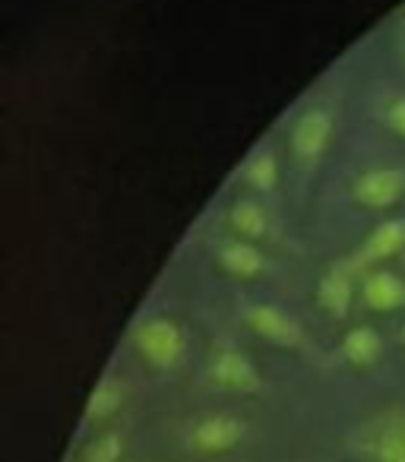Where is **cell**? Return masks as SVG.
I'll use <instances>...</instances> for the list:
<instances>
[{"label": "cell", "mask_w": 405, "mask_h": 462, "mask_svg": "<svg viewBox=\"0 0 405 462\" xmlns=\"http://www.w3.org/2000/svg\"><path fill=\"white\" fill-rule=\"evenodd\" d=\"M124 456V437L117 430L98 434L89 447L83 449V462H121Z\"/></svg>", "instance_id": "15"}, {"label": "cell", "mask_w": 405, "mask_h": 462, "mask_svg": "<svg viewBox=\"0 0 405 462\" xmlns=\"http://www.w3.org/2000/svg\"><path fill=\"white\" fill-rule=\"evenodd\" d=\"M380 352H383V342H380L377 329H371V327L348 329L345 339H342V358H345L348 365H354V367L373 365V361L380 358Z\"/></svg>", "instance_id": "11"}, {"label": "cell", "mask_w": 405, "mask_h": 462, "mask_svg": "<svg viewBox=\"0 0 405 462\" xmlns=\"http://www.w3.org/2000/svg\"><path fill=\"white\" fill-rule=\"evenodd\" d=\"M364 301L371 310H380V314H390V310L405 308V282L392 273H371L364 279Z\"/></svg>", "instance_id": "10"}, {"label": "cell", "mask_w": 405, "mask_h": 462, "mask_svg": "<svg viewBox=\"0 0 405 462\" xmlns=\"http://www.w3.org/2000/svg\"><path fill=\"white\" fill-rule=\"evenodd\" d=\"M133 346L149 365L161 367V371L180 365V358H184V352H187L184 329H180L178 323L168 320V317L143 320L140 327L133 329Z\"/></svg>", "instance_id": "1"}, {"label": "cell", "mask_w": 405, "mask_h": 462, "mask_svg": "<svg viewBox=\"0 0 405 462\" xmlns=\"http://www.w3.org/2000/svg\"><path fill=\"white\" fill-rule=\"evenodd\" d=\"M405 193V171L402 168H373L364 171L352 187V197L364 209H390Z\"/></svg>", "instance_id": "5"}, {"label": "cell", "mask_w": 405, "mask_h": 462, "mask_svg": "<svg viewBox=\"0 0 405 462\" xmlns=\"http://www.w3.org/2000/svg\"><path fill=\"white\" fill-rule=\"evenodd\" d=\"M402 247H405V218H386L377 228H371V235L364 238V245L358 251V266L396 257Z\"/></svg>", "instance_id": "7"}, {"label": "cell", "mask_w": 405, "mask_h": 462, "mask_svg": "<svg viewBox=\"0 0 405 462\" xmlns=\"http://www.w3.org/2000/svg\"><path fill=\"white\" fill-rule=\"evenodd\" d=\"M373 456L377 462H405V437L402 428L399 430H383L373 443Z\"/></svg>", "instance_id": "16"}, {"label": "cell", "mask_w": 405, "mask_h": 462, "mask_svg": "<svg viewBox=\"0 0 405 462\" xmlns=\"http://www.w3.org/2000/svg\"><path fill=\"white\" fill-rule=\"evenodd\" d=\"M124 402V386L115 377H102L96 383V390L89 393V402H86V421H105L111 418Z\"/></svg>", "instance_id": "12"}, {"label": "cell", "mask_w": 405, "mask_h": 462, "mask_svg": "<svg viewBox=\"0 0 405 462\" xmlns=\"http://www.w3.org/2000/svg\"><path fill=\"white\" fill-rule=\"evenodd\" d=\"M241 178H244L247 187H253V190H272L279 180V162L276 155L270 152V149H260V152H253L251 159L244 162V168H241Z\"/></svg>", "instance_id": "14"}, {"label": "cell", "mask_w": 405, "mask_h": 462, "mask_svg": "<svg viewBox=\"0 0 405 462\" xmlns=\"http://www.w3.org/2000/svg\"><path fill=\"white\" fill-rule=\"evenodd\" d=\"M216 257H219V266H222V270L232 273V276H238V279H253V276H260V273H263V266H266L263 254H260L257 247H253L247 238H241V241H226V245H219Z\"/></svg>", "instance_id": "9"}, {"label": "cell", "mask_w": 405, "mask_h": 462, "mask_svg": "<svg viewBox=\"0 0 405 462\" xmlns=\"http://www.w3.org/2000/svg\"><path fill=\"white\" fill-rule=\"evenodd\" d=\"M402 437H405V424H402Z\"/></svg>", "instance_id": "19"}, {"label": "cell", "mask_w": 405, "mask_h": 462, "mask_svg": "<svg viewBox=\"0 0 405 462\" xmlns=\"http://www.w3.org/2000/svg\"><path fill=\"white\" fill-rule=\"evenodd\" d=\"M241 317H244V323L260 336V339L272 342V346L298 348L304 339L295 317L285 314V310L276 308V304H247V308L241 310Z\"/></svg>", "instance_id": "2"}, {"label": "cell", "mask_w": 405, "mask_h": 462, "mask_svg": "<svg viewBox=\"0 0 405 462\" xmlns=\"http://www.w3.org/2000/svg\"><path fill=\"white\" fill-rule=\"evenodd\" d=\"M209 380H213L219 390H228V393H253L260 390L263 377L260 371L253 367V361L247 358L244 352H235V348H226L213 358L209 365Z\"/></svg>", "instance_id": "6"}, {"label": "cell", "mask_w": 405, "mask_h": 462, "mask_svg": "<svg viewBox=\"0 0 405 462\" xmlns=\"http://www.w3.org/2000/svg\"><path fill=\"white\" fill-rule=\"evenodd\" d=\"M247 434V424L235 415H207L203 421L193 424L190 449L203 456H219L235 449Z\"/></svg>", "instance_id": "3"}, {"label": "cell", "mask_w": 405, "mask_h": 462, "mask_svg": "<svg viewBox=\"0 0 405 462\" xmlns=\"http://www.w3.org/2000/svg\"><path fill=\"white\" fill-rule=\"evenodd\" d=\"M402 342H405V327H402Z\"/></svg>", "instance_id": "18"}, {"label": "cell", "mask_w": 405, "mask_h": 462, "mask_svg": "<svg viewBox=\"0 0 405 462\" xmlns=\"http://www.w3.org/2000/svg\"><path fill=\"white\" fill-rule=\"evenodd\" d=\"M228 222H232V228L247 241L263 238L266 228H270V218H266L263 206H257L253 199H238V203L232 206V212H228Z\"/></svg>", "instance_id": "13"}, {"label": "cell", "mask_w": 405, "mask_h": 462, "mask_svg": "<svg viewBox=\"0 0 405 462\" xmlns=\"http://www.w3.org/2000/svg\"><path fill=\"white\" fill-rule=\"evenodd\" d=\"M329 136H333V117L323 108H308L291 127V155L298 162H304V165H310V162H317L323 155Z\"/></svg>", "instance_id": "4"}, {"label": "cell", "mask_w": 405, "mask_h": 462, "mask_svg": "<svg viewBox=\"0 0 405 462\" xmlns=\"http://www.w3.org/2000/svg\"><path fill=\"white\" fill-rule=\"evenodd\" d=\"M352 298H354V279L348 273V266L342 263L333 266L320 279V285H317V304L333 317H345L348 308H352Z\"/></svg>", "instance_id": "8"}, {"label": "cell", "mask_w": 405, "mask_h": 462, "mask_svg": "<svg viewBox=\"0 0 405 462\" xmlns=\"http://www.w3.org/2000/svg\"><path fill=\"white\" fill-rule=\"evenodd\" d=\"M386 124H390L392 134L405 136V98H396V102L386 108Z\"/></svg>", "instance_id": "17"}]
</instances>
